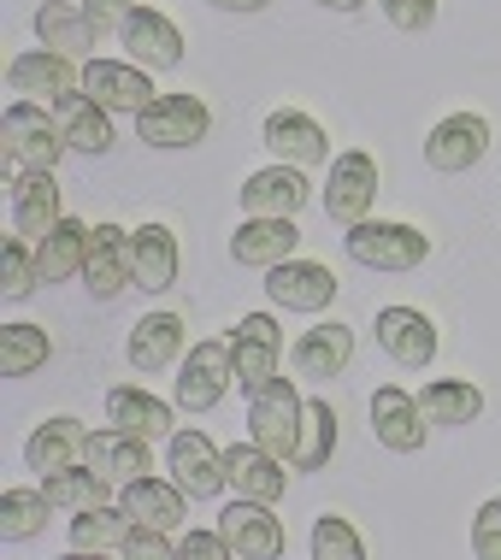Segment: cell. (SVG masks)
<instances>
[{
    "instance_id": "1",
    "label": "cell",
    "mask_w": 501,
    "mask_h": 560,
    "mask_svg": "<svg viewBox=\"0 0 501 560\" xmlns=\"http://www.w3.org/2000/svg\"><path fill=\"white\" fill-rule=\"evenodd\" d=\"M348 260L366 266V271H413L431 260V236L419 224H401V219H360L348 224L342 236Z\"/></svg>"
},
{
    "instance_id": "2",
    "label": "cell",
    "mask_w": 501,
    "mask_h": 560,
    "mask_svg": "<svg viewBox=\"0 0 501 560\" xmlns=\"http://www.w3.org/2000/svg\"><path fill=\"white\" fill-rule=\"evenodd\" d=\"M0 142H7V172H54L66 154V130L42 101H12L0 118Z\"/></svg>"
},
{
    "instance_id": "3",
    "label": "cell",
    "mask_w": 501,
    "mask_h": 560,
    "mask_svg": "<svg viewBox=\"0 0 501 560\" xmlns=\"http://www.w3.org/2000/svg\"><path fill=\"white\" fill-rule=\"evenodd\" d=\"M301 407H307V396L295 389V377H271V384H260L248 396V436L260 448H271L278 460H290L301 436Z\"/></svg>"
},
{
    "instance_id": "4",
    "label": "cell",
    "mask_w": 501,
    "mask_h": 560,
    "mask_svg": "<svg viewBox=\"0 0 501 560\" xmlns=\"http://www.w3.org/2000/svg\"><path fill=\"white\" fill-rule=\"evenodd\" d=\"M236 384V354L224 337H207L184 354V372H177V407L184 413H212L224 401V389Z\"/></svg>"
},
{
    "instance_id": "5",
    "label": "cell",
    "mask_w": 501,
    "mask_h": 560,
    "mask_svg": "<svg viewBox=\"0 0 501 560\" xmlns=\"http://www.w3.org/2000/svg\"><path fill=\"white\" fill-rule=\"evenodd\" d=\"M212 130V113L201 95H154L136 113V136L148 148H201Z\"/></svg>"
},
{
    "instance_id": "6",
    "label": "cell",
    "mask_w": 501,
    "mask_h": 560,
    "mask_svg": "<svg viewBox=\"0 0 501 560\" xmlns=\"http://www.w3.org/2000/svg\"><path fill=\"white\" fill-rule=\"evenodd\" d=\"M372 201H377V160L366 148H342L325 177V213L348 231V224L372 219Z\"/></svg>"
},
{
    "instance_id": "7",
    "label": "cell",
    "mask_w": 501,
    "mask_h": 560,
    "mask_svg": "<svg viewBox=\"0 0 501 560\" xmlns=\"http://www.w3.org/2000/svg\"><path fill=\"white\" fill-rule=\"evenodd\" d=\"M490 154V118L483 113H448V118H436V130L424 136V165L431 172H473V165Z\"/></svg>"
},
{
    "instance_id": "8",
    "label": "cell",
    "mask_w": 501,
    "mask_h": 560,
    "mask_svg": "<svg viewBox=\"0 0 501 560\" xmlns=\"http://www.w3.org/2000/svg\"><path fill=\"white\" fill-rule=\"evenodd\" d=\"M231 354H236V389L254 396L260 384L278 377V360H283V330L271 313H248L236 330H231Z\"/></svg>"
},
{
    "instance_id": "9",
    "label": "cell",
    "mask_w": 501,
    "mask_h": 560,
    "mask_svg": "<svg viewBox=\"0 0 501 560\" xmlns=\"http://www.w3.org/2000/svg\"><path fill=\"white\" fill-rule=\"evenodd\" d=\"M337 290H342L337 271L318 266V260H295V254L266 271V295L278 301L283 313H325L330 301H337Z\"/></svg>"
},
{
    "instance_id": "10",
    "label": "cell",
    "mask_w": 501,
    "mask_h": 560,
    "mask_svg": "<svg viewBox=\"0 0 501 560\" xmlns=\"http://www.w3.org/2000/svg\"><path fill=\"white\" fill-rule=\"evenodd\" d=\"M219 532H224V542H231L236 560H278L283 555V520L271 513V502L236 495V502L219 513Z\"/></svg>"
},
{
    "instance_id": "11",
    "label": "cell",
    "mask_w": 501,
    "mask_h": 560,
    "mask_svg": "<svg viewBox=\"0 0 501 560\" xmlns=\"http://www.w3.org/2000/svg\"><path fill=\"white\" fill-rule=\"evenodd\" d=\"M307 172L301 165H266V172H254L248 184L236 189L242 201V219H295L301 207H307Z\"/></svg>"
},
{
    "instance_id": "12",
    "label": "cell",
    "mask_w": 501,
    "mask_h": 560,
    "mask_svg": "<svg viewBox=\"0 0 501 560\" xmlns=\"http://www.w3.org/2000/svg\"><path fill=\"white\" fill-rule=\"evenodd\" d=\"M78 83H83V71H71V54H54V48H24V54H12V66H7L12 95L42 101V107H54V101L71 95Z\"/></svg>"
},
{
    "instance_id": "13",
    "label": "cell",
    "mask_w": 501,
    "mask_h": 560,
    "mask_svg": "<svg viewBox=\"0 0 501 560\" xmlns=\"http://www.w3.org/2000/svg\"><path fill=\"white\" fill-rule=\"evenodd\" d=\"M78 89L95 95L106 113H142L148 101L160 95V89L148 83V66H136V59H89Z\"/></svg>"
},
{
    "instance_id": "14",
    "label": "cell",
    "mask_w": 501,
    "mask_h": 560,
    "mask_svg": "<svg viewBox=\"0 0 501 560\" xmlns=\"http://www.w3.org/2000/svg\"><path fill=\"white\" fill-rule=\"evenodd\" d=\"M130 231L125 224H95L89 231V260H83V290L95 301H118L130 290Z\"/></svg>"
},
{
    "instance_id": "15",
    "label": "cell",
    "mask_w": 501,
    "mask_h": 560,
    "mask_svg": "<svg viewBox=\"0 0 501 560\" xmlns=\"http://www.w3.org/2000/svg\"><path fill=\"white\" fill-rule=\"evenodd\" d=\"M424 431H431V419H424L419 396H407L401 384L372 389V436L389 454H419L424 448Z\"/></svg>"
},
{
    "instance_id": "16",
    "label": "cell",
    "mask_w": 501,
    "mask_h": 560,
    "mask_svg": "<svg viewBox=\"0 0 501 560\" xmlns=\"http://www.w3.org/2000/svg\"><path fill=\"white\" fill-rule=\"evenodd\" d=\"M165 466H172V478L189 490V502H207V495H219L224 483V448H212V436L201 431H172V448H165Z\"/></svg>"
},
{
    "instance_id": "17",
    "label": "cell",
    "mask_w": 501,
    "mask_h": 560,
    "mask_svg": "<svg viewBox=\"0 0 501 560\" xmlns=\"http://www.w3.org/2000/svg\"><path fill=\"white\" fill-rule=\"evenodd\" d=\"M260 142L278 154L283 165H325L330 160V136H325V125H318L313 113H295V107H278L266 118V130H260Z\"/></svg>"
},
{
    "instance_id": "18",
    "label": "cell",
    "mask_w": 501,
    "mask_h": 560,
    "mask_svg": "<svg viewBox=\"0 0 501 560\" xmlns=\"http://www.w3.org/2000/svg\"><path fill=\"white\" fill-rule=\"evenodd\" d=\"M118 42L130 48L136 66H148V71H172V66H184V30H177L165 12L154 7H136L125 30H118Z\"/></svg>"
},
{
    "instance_id": "19",
    "label": "cell",
    "mask_w": 501,
    "mask_h": 560,
    "mask_svg": "<svg viewBox=\"0 0 501 560\" xmlns=\"http://www.w3.org/2000/svg\"><path fill=\"white\" fill-rule=\"evenodd\" d=\"M372 330H377V348H384L396 366H407V372H419V366L436 360V325L424 319L419 307H384Z\"/></svg>"
},
{
    "instance_id": "20",
    "label": "cell",
    "mask_w": 501,
    "mask_h": 560,
    "mask_svg": "<svg viewBox=\"0 0 501 560\" xmlns=\"http://www.w3.org/2000/svg\"><path fill=\"white\" fill-rule=\"evenodd\" d=\"M348 360H354V330L337 325V319L301 330L295 348H290L295 377H313V384H325V377H342V372H348Z\"/></svg>"
},
{
    "instance_id": "21",
    "label": "cell",
    "mask_w": 501,
    "mask_h": 560,
    "mask_svg": "<svg viewBox=\"0 0 501 560\" xmlns=\"http://www.w3.org/2000/svg\"><path fill=\"white\" fill-rule=\"evenodd\" d=\"M177 266H184V254H177V236L165 231V224L130 231V278H136V290L165 295L177 283Z\"/></svg>"
},
{
    "instance_id": "22",
    "label": "cell",
    "mask_w": 501,
    "mask_h": 560,
    "mask_svg": "<svg viewBox=\"0 0 501 560\" xmlns=\"http://www.w3.org/2000/svg\"><path fill=\"white\" fill-rule=\"evenodd\" d=\"M24 460H30V472H42V478L89 460V431H83V419H71V413L42 419V425L30 431V443H24Z\"/></svg>"
},
{
    "instance_id": "23",
    "label": "cell",
    "mask_w": 501,
    "mask_h": 560,
    "mask_svg": "<svg viewBox=\"0 0 501 560\" xmlns=\"http://www.w3.org/2000/svg\"><path fill=\"white\" fill-rule=\"evenodd\" d=\"M224 478H231L236 495H248V502H278L283 483H290V472H283V460L271 448H260L248 436V443L224 448Z\"/></svg>"
},
{
    "instance_id": "24",
    "label": "cell",
    "mask_w": 501,
    "mask_h": 560,
    "mask_svg": "<svg viewBox=\"0 0 501 560\" xmlns=\"http://www.w3.org/2000/svg\"><path fill=\"white\" fill-rule=\"evenodd\" d=\"M54 118H59V130H66V148H78V154H113V113L101 107L95 95H83V89H71V95H59L54 101Z\"/></svg>"
},
{
    "instance_id": "25",
    "label": "cell",
    "mask_w": 501,
    "mask_h": 560,
    "mask_svg": "<svg viewBox=\"0 0 501 560\" xmlns=\"http://www.w3.org/2000/svg\"><path fill=\"white\" fill-rule=\"evenodd\" d=\"M184 483L177 478H130V483H118V508L130 513L136 525H160V532H177L184 525Z\"/></svg>"
},
{
    "instance_id": "26",
    "label": "cell",
    "mask_w": 501,
    "mask_h": 560,
    "mask_svg": "<svg viewBox=\"0 0 501 560\" xmlns=\"http://www.w3.org/2000/svg\"><path fill=\"white\" fill-rule=\"evenodd\" d=\"M59 219H66V213H59L54 172H12V231L30 236V242H42Z\"/></svg>"
},
{
    "instance_id": "27",
    "label": "cell",
    "mask_w": 501,
    "mask_h": 560,
    "mask_svg": "<svg viewBox=\"0 0 501 560\" xmlns=\"http://www.w3.org/2000/svg\"><path fill=\"white\" fill-rule=\"evenodd\" d=\"M172 419H177V407L172 401H160V396H148L142 384H118V389H106V425H118V431H136V436H172Z\"/></svg>"
},
{
    "instance_id": "28",
    "label": "cell",
    "mask_w": 501,
    "mask_h": 560,
    "mask_svg": "<svg viewBox=\"0 0 501 560\" xmlns=\"http://www.w3.org/2000/svg\"><path fill=\"white\" fill-rule=\"evenodd\" d=\"M295 248H301L295 219H242L236 236H231L236 266H260V271H271L278 260H290Z\"/></svg>"
},
{
    "instance_id": "29",
    "label": "cell",
    "mask_w": 501,
    "mask_h": 560,
    "mask_svg": "<svg viewBox=\"0 0 501 560\" xmlns=\"http://www.w3.org/2000/svg\"><path fill=\"white\" fill-rule=\"evenodd\" d=\"M36 248V283H66V278H83V260H89V224L83 219H59Z\"/></svg>"
},
{
    "instance_id": "30",
    "label": "cell",
    "mask_w": 501,
    "mask_h": 560,
    "mask_svg": "<svg viewBox=\"0 0 501 560\" xmlns=\"http://www.w3.org/2000/svg\"><path fill=\"white\" fill-rule=\"evenodd\" d=\"M125 354H130L136 372H165L184 354V319H177V313H148V319H136Z\"/></svg>"
},
{
    "instance_id": "31",
    "label": "cell",
    "mask_w": 501,
    "mask_h": 560,
    "mask_svg": "<svg viewBox=\"0 0 501 560\" xmlns=\"http://www.w3.org/2000/svg\"><path fill=\"white\" fill-rule=\"evenodd\" d=\"M330 454H337V407H330L325 396H313L307 407H301V436H295L290 466L295 472H325Z\"/></svg>"
},
{
    "instance_id": "32",
    "label": "cell",
    "mask_w": 501,
    "mask_h": 560,
    "mask_svg": "<svg viewBox=\"0 0 501 560\" xmlns=\"http://www.w3.org/2000/svg\"><path fill=\"white\" fill-rule=\"evenodd\" d=\"M89 466H101L113 483L142 478L148 466H154V460H148V436L118 431V425H113V431H95V436H89Z\"/></svg>"
},
{
    "instance_id": "33",
    "label": "cell",
    "mask_w": 501,
    "mask_h": 560,
    "mask_svg": "<svg viewBox=\"0 0 501 560\" xmlns=\"http://www.w3.org/2000/svg\"><path fill=\"white\" fill-rule=\"evenodd\" d=\"M42 490H48V502L54 508H66V513H83V508H101V502H113V478L101 472V466H66V472H48L42 478Z\"/></svg>"
},
{
    "instance_id": "34",
    "label": "cell",
    "mask_w": 501,
    "mask_h": 560,
    "mask_svg": "<svg viewBox=\"0 0 501 560\" xmlns=\"http://www.w3.org/2000/svg\"><path fill=\"white\" fill-rule=\"evenodd\" d=\"M419 407H424L431 425H473L483 413V389L466 384V377H436V384H424Z\"/></svg>"
},
{
    "instance_id": "35",
    "label": "cell",
    "mask_w": 501,
    "mask_h": 560,
    "mask_svg": "<svg viewBox=\"0 0 501 560\" xmlns=\"http://www.w3.org/2000/svg\"><path fill=\"white\" fill-rule=\"evenodd\" d=\"M48 354H54V342H48V330L42 325H0V377H30V372H42L48 366Z\"/></svg>"
},
{
    "instance_id": "36",
    "label": "cell",
    "mask_w": 501,
    "mask_h": 560,
    "mask_svg": "<svg viewBox=\"0 0 501 560\" xmlns=\"http://www.w3.org/2000/svg\"><path fill=\"white\" fill-rule=\"evenodd\" d=\"M130 532V513L125 508H83L78 520H71V555H118V542Z\"/></svg>"
},
{
    "instance_id": "37",
    "label": "cell",
    "mask_w": 501,
    "mask_h": 560,
    "mask_svg": "<svg viewBox=\"0 0 501 560\" xmlns=\"http://www.w3.org/2000/svg\"><path fill=\"white\" fill-rule=\"evenodd\" d=\"M36 36H42V48H54V54H78V48H95L101 30L89 24L83 12H71L66 0H48V7L36 12Z\"/></svg>"
},
{
    "instance_id": "38",
    "label": "cell",
    "mask_w": 501,
    "mask_h": 560,
    "mask_svg": "<svg viewBox=\"0 0 501 560\" xmlns=\"http://www.w3.org/2000/svg\"><path fill=\"white\" fill-rule=\"evenodd\" d=\"M48 508H54L48 490H24V483L0 490V542H30L48 520Z\"/></svg>"
},
{
    "instance_id": "39",
    "label": "cell",
    "mask_w": 501,
    "mask_h": 560,
    "mask_svg": "<svg viewBox=\"0 0 501 560\" xmlns=\"http://www.w3.org/2000/svg\"><path fill=\"white\" fill-rule=\"evenodd\" d=\"M307 549H313V560H366V537H360L342 513H318Z\"/></svg>"
},
{
    "instance_id": "40",
    "label": "cell",
    "mask_w": 501,
    "mask_h": 560,
    "mask_svg": "<svg viewBox=\"0 0 501 560\" xmlns=\"http://www.w3.org/2000/svg\"><path fill=\"white\" fill-rule=\"evenodd\" d=\"M0 290H7V301H24L30 290H36V248H30V236H7V248H0Z\"/></svg>"
},
{
    "instance_id": "41",
    "label": "cell",
    "mask_w": 501,
    "mask_h": 560,
    "mask_svg": "<svg viewBox=\"0 0 501 560\" xmlns=\"http://www.w3.org/2000/svg\"><path fill=\"white\" fill-rule=\"evenodd\" d=\"M118 555H125V560H172L177 542H172V532H160V525H136V520H130V532H125V542H118Z\"/></svg>"
},
{
    "instance_id": "42",
    "label": "cell",
    "mask_w": 501,
    "mask_h": 560,
    "mask_svg": "<svg viewBox=\"0 0 501 560\" xmlns=\"http://www.w3.org/2000/svg\"><path fill=\"white\" fill-rule=\"evenodd\" d=\"M384 7V19L401 30V36H424V30L436 24V0H377Z\"/></svg>"
},
{
    "instance_id": "43",
    "label": "cell",
    "mask_w": 501,
    "mask_h": 560,
    "mask_svg": "<svg viewBox=\"0 0 501 560\" xmlns=\"http://www.w3.org/2000/svg\"><path fill=\"white\" fill-rule=\"evenodd\" d=\"M473 555L478 560H501V495H490V502L478 508V520H473Z\"/></svg>"
},
{
    "instance_id": "44",
    "label": "cell",
    "mask_w": 501,
    "mask_h": 560,
    "mask_svg": "<svg viewBox=\"0 0 501 560\" xmlns=\"http://www.w3.org/2000/svg\"><path fill=\"white\" fill-rule=\"evenodd\" d=\"M130 12H136V0H83V19L95 24L101 36H106V30H125Z\"/></svg>"
},
{
    "instance_id": "45",
    "label": "cell",
    "mask_w": 501,
    "mask_h": 560,
    "mask_svg": "<svg viewBox=\"0 0 501 560\" xmlns=\"http://www.w3.org/2000/svg\"><path fill=\"white\" fill-rule=\"evenodd\" d=\"M177 555H195V560H231V542H224V532H184V537H177Z\"/></svg>"
},
{
    "instance_id": "46",
    "label": "cell",
    "mask_w": 501,
    "mask_h": 560,
    "mask_svg": "<svg viewBox=\"0 0 501 560\" xmlns=\"http://www.w3.org/2000/svg\"><path fill=\"white\" fill-rule=\"evenodd\" d=\"M207 7H219V12H266L271 0H207Z\"/></svg>"
},
{
    "instance_id": "47",
    "label": "cell",
    "mask_w": 501,
    "mask_h": 560,
    "mask_svg": "<svg viewBox=\"0 0 501 560\" xmlns=\"http://www.w3.org/2000/svg\"><path fill=\"white\" fill-rule=\"evenodd\" d=\"M313 7H325V12H360L366 0H313Z\"/></svg>"
}]
</instances>
